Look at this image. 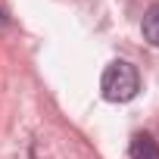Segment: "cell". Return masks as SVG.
I'll use <instances>...</instances> for the list:
<instances>
[{
	"instance_id": "3957f363",
	"label": "cell",
	"mask_w": 159,
	"mask_h": 159,
	"mask_svg": "<svg viewBox=\"0 0 159 159\" xmlns=\"http://www.w3.org/2000/svg\"><path fill=\"white\" fill-rule=\"evenodd\" d=\"M140 31L147 38V44L159 47V3H153L147 13H143V22H140Z\"/></svg>"
},
{
	"instance_id": "6da1fadb",
	"label": "cell",
	"mask_w": 159,
	"mask_h": 159,
	"mask_svg": "<svg viewBox=\"0 0 159 159\" xmlns=\"http://www.w3.org/2000/svg\"><path fill=\"white\" fill-rule=\"evenodd\" d=\"M100 91L109 103H128L140 91V72L128 59H112L100 75Z\"/></svg>"
},
{
	"instance_id": "7a4b0ae2",
	"label": "cell",
	"mask_w": 159,
	"mask_h": 159,
	"mask_svg": "<svg viewBox=\"0 0 159 159\" xmlns=\"http://www.w3.org/2000/svg\"><path fill=\"white\" fill-rule=\"evenodd\" d=\"M128 153H131V159H159V140L150 134H134Z\"/></svg>"
},
{
	"instance_id": "277c9868",
	"label": "cell",
	"mask_w": 159,
	"mask_h": 159,
	"mask_svg": "<svg viewBox=\"0 0 159 159\" xmlns=\"http://www.w3.org/2000/svg\"><path fill=\"white\" fill-rule=\"evenodd\" d=\"M7 25V16H3V10H0V28H3Z\"/></svg>"
}]
</instances>
